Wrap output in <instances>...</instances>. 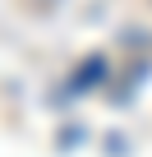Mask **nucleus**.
<instances>
[{
  "label": "nucleus",
  "instance_id": "nucleus-1",
  "mask_svg": "<svg viewBox=\"0 0 152 157\" xmlns=\"http://www.w3.org/2000/svg\"><path fill=\"white\" fill-rule=\"evenodd\" d=\"M97 74H102V60L92 56V60H88V65L79 69V88H92V83H97Z\"/></svg>",
  "mask_w": 152,
  "mask_h": 157
}]
</instances>
